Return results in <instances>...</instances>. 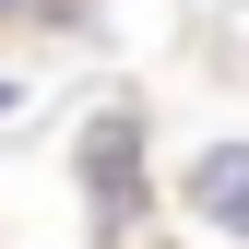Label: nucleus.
Segmentation results:
<instances>
[{
  "label": "nucleus",
  "instance_id": "1",
  "mask_svg": "<svg viewBox=\"0 0 249 249\" xmlns=\"http://www.w3.org/2000/svg\"><path fill=\"white\" fill-rule=\"evenodd\" d=\"M142 131L131 119H95V142H83V166H95V237H131L142 226Z\"/></svg>",
  "mask_w": 249,
  "mask_h": 249
},
{
  "label": "nucleus",
  "instance_id": "2",
  "mask_svg": "<svg viewBox=\"0 0 249 249\" xmlns=\"http://www.w3.org/2000/svg\"><path fill=\"white\" fill-rule=\"evenodd\" d=\"M190 202L213 213V226H249V142H213L190 166Z\"/></svg>",
  "mask_w": 249,
  "mask_h": 249
}]
</instances>
